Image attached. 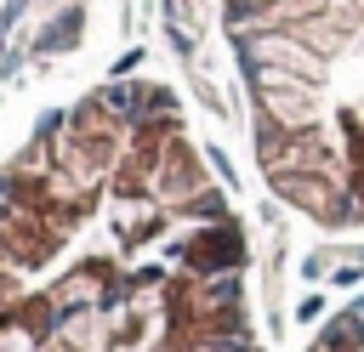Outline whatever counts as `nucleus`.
Returning <instances> with one entry per match:
<instances>
[{"mask_svg": "<svg viewBox=\"0 0 364 352\" xmlns=\"http://www.w3.org/2000/svg\"><path fill=\"white\" fill-rule=\"evenodd\" d=\"M0 352H267L245 221L171 85L114 74L0 165Z\"/></svg>", "mask_w": 364, "mask_h": 352, "instance_id": "nucleus-1", "label": "nucleus"}, {"mask_svg": "<svg viewBox=\"0 0 364 352\" xmlns=\"http://www.w3.org/2000/svg\"><path fill=\"white\" fill-rule=\"evenodd\" d=\"M307 352H364V295L341 301L307 341Z\"/></svg>", "mask_w": 364, "mask_h": 352, "instance_id": "nucleus-3", "label": "nucleus"}, {"mask_svg": "<svg viewBox=\"0 0 364 352\" xmlns=\"http://www.w3.org/2000/svg\"><path fill=\"white\" fill-rule=\"evenodd\" d=\"M256 170L318 233L364 227V0H222Z\"/></svg>", "mask_w": 364, "mask_h": 352, "instance_id": "nucleus-2", "label": "nucleus"}]
</instances>
